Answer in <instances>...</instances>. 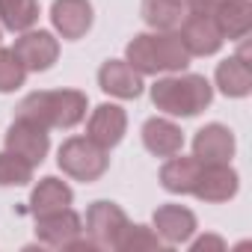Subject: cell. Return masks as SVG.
Returning <instances> with one entry per match:
<instances>
[{
    "label": "cell",
    "mask_w": 252,
    "mask_h": 252,
    "mask_svg": "<svg viewBox=\"0 0 252 252\" xmlns=\"http://www.w3.org/2000/svg\"><path fill=\"white\" fill-rule=\"evenodd\" d=\"M12 51H15V57L21 60V65L27 68V74H30V71H48V68L60 60V39H57L51 30H36V27H30V30H24V33L15 39Z\"/></svg>",
    "instance_id": "7"
},
{
    "label": "cell",
    "mask_w": 252,
    "mask_h": 252,
    "mask_svg": "<svg viewBox=\"0 0 252 252\" xmlns=\"http://www.w3.org/2000/svg\"><path fill=\"white\" fill-rule=\"evenodd\" d=\"M214 21L228 42H243L252 30V3L249 0H220L214 9Z\"/></svg>",
    "instance_id": "17"
},
{
    "label": "cell",
    "mask_w": 252,
    "mask_h": 252,
    "mask_svg": "<svg viewBox=\"0 0 252 252\" xmlns=\"http://www.w3.org/2000/svg\"><path fill=\"white\" fill-rule=\"evenodd\" d=\"M187 15L184 0H143V18L152 30H178Z\"/></svg>",
    "instance_id": "21"
},
{
    "label": "cell",
    "mask_w": 252,
    "mask_h": 252,
    "mask_svg": "<svg viewBox=\"0 0 252 252\" xmlns=\"http://www.w3.org/2000/svg\"><path fill=\"white\" fill-rule=\"evenodd\" d=\"M80 234H83V220H80L77 211H71V205L36 217V237H39L42 246L63 249L65 243H71Z\"/></svg>",
    "instance_id": "10"
},
{
    "label": "cell",
    "mask_w": 252,
    "mask_h": 252,
    "mask_svg": "<svg viewBox=\"0 0 252 252\" xmlns=\"http://www.w3.org/2000/svg\"><path fill=\"white\" fill-rule=\"evenodd\" d=\"M143 146L155 155V158H172L184 149V131L172 119L155 116L143 125Z\"/></svg>",
    "instance_id": "16"
},
{
    "label": "cell",
    "mask_w": 252,
    "mask_h": 252,
    "mask_svg": "<svg viewBox=\"0 0 252 252\" xmlns=\"http://www.w3.org/2000/svg\"><path fill=\"white\" fill-rule=\"evenodd\" d=\"M128 225V214H125L116 202H92L86 211V234L98 249H116L119 234Z\"/></svg>",
    "instance_id": "9"
},
{
    "label": "cell",
    "mask_w": 252,
    "mask_h": 252,
    "mask_svg": "<svg viewBox=\"0 0 252 252\" xmlns=\"http://www.w3.org/2000/svg\"><path fill=\"white\" fill-rule=\"evenodd\" d=\"M199 169H202V160H196L193 155L184 158L181 152L166 158V163L160 166V184L163 190L169 193H178V196H190L193 193V184L199 178Z\"/></svg>",
    "instance_id": "19"
},
{
    "label": "cell",
    "mask_w": 252,
    "mask_h": 252,
    "mask_svg": "<svg viewBox=\"0 0 252 252\" xmlns=\"http://www.w3.org/2000/svg\"><path fill=\"white\" fill-rule=\"evenodd\" d=\"M98 86L113 95V98H122V101H131V98H140L143 95V74L137 68L128 65V60H107L101 68H98Z\"/></svg>",
    "instance_id": "15"
},
{
    "label": "cell",
    "mask_w": 252,
    "mask_h": 252,
    "mask_svg": "<svg viewBox=\"0 0 252 252\" xmlns=\"http://www.w3.org/2000/svg\"><path fill=\"white\" fill-rule=\"evenodd\" d=\"M214 83L217 89L225 95V98H246L252 92V68H249V60L243 57H228L217 65L214 71Z\"/></svg>",
    "instance_id": "18"
},
{
    "label": "cell",
    "mask_w": 252,
    "mask_h": 252,
    "mask_svg": "<svg viewBox=\"0 0 252 252\" xmlns=\"http://www.w3.org/2000/svg\"><path fill=\"white\" fill-rule=\"evenodd\" d=\"M152 228L163 243L175 246V243H187L196 234L199 222H196V214L184 205H160L152 217Z\"/></svg>",
    "instance_id": "14"
},
{
    "label": "cell",
    "mask_w": 252,
    "mask_h": 252,
    "mask_svg": "<svg viewBox=\"0 0 252 252\" xmlns=\"http://www.w3.org/2000/svg\"><path fill=\"white\" fill-rule=\"evenodd\" d=\"M89 98L80 89H39L18 104V116L39 122L42 128H74L86 119Z\"/></svg>",
    "instance_id": "3"
},
{
    "label": "cell",
    "mask_w": 252,
    "mask_h": 252,
    "mask_svg": "<svg viewBox=\"0 0 252 252\" xmlns=\"http://www.w3.org/2000/svg\"><path fill=\"white\" fill-rule=\"evenodd\" d=\"M125 60L131 68H137L143 77L146 74H175L187 71L190 54L175 30H152V33H137L128 48H125Z\"/></svg>",
    "instance_id": "1"
},
{
    "label": "cell",
    "mask_w": 252,
    "mask_h": 252,
    "mask_svg": "<svg viewBox=\"0 0 252 252\" xmlns=\"http://www.w3.org/2000/svg\"><path fill=\"white\" fill-rule=\"evenodd\" d=\"M125 131H128V113L119 104H98L86 122V137L107 152L125 140Z\"/></svg>",
    "instance_id": "11"
},
{
    "label": "cell",
    "mask_w": 252,
    "mask_h": 252,
    "mask_svg": "<svg viewBox=\"0 0 252 252\" xmlns=\"http://www.w3.org/2000/svg\"><path fill=\"white\" fill-rule=\"evenodd\" d=\"M160 246H163V240L158 237L155 228H149V225H131V222L125 225V231L116 240L119 252H143V249H160Z\"/></svg>",
    "instance_id": "24"
},
{
    "label": "cell",
    "mask_w": 252,
    "mask_h": 252,
    "mask_svg": "<svg viewBox=\"0 0 252 252\" xmlns=\"http://www.w3.org/2000/svg\"><path fill=\"white\" fill-rule=\"evenodd\" d=\"M237 190H240V178L231 169V163H202L190 196H196L199 202H208V205H222V202L234 199Z\"/></svg>",
    "instance_id": "8"
},
{
    "label": "cell",
    "mask_w": 252,
    "mask_h": 252,
    "mask_svg": "<svg viewBox=\"0 0 252 252\" xmlns=\"http://www.w3.org/2000/svg\"><path fill=\"white\" fill-rule=\"evenodd\" d=\"M234 152H237L234 134H231V128H225L220 122L205 125L193 137V158L202 163H231Z\"/></svg>",
    "instance_id": "12"
},
{
    "label": "cell",
    "mask_w": 252,
    "mask_h": 252,
    "mask_svg": "<svg viewBox=\"0 0 252 252\" xmlns=\"http://www.w3.org/2000/svg\"><path fill=\"white\" fill-rule=\"evenodd\" d=\"M71 202H74L71 187H68L63 178L48 175V178H42V181L33 187V193H30V214L39 217V214H48V211H60V208H68Z\"/></svg>",
    "instance_id": "20"
},
{
    "label": "cell",
    "mask_w": 252,
    "mask_h": 252,
    "mask_svg": "<svg viewBox=\"0 0 252 252\" xmlns=\"http://www.w3.org/2000/svg\"><path fill=\"white\" fill-rule=\"evenodd\" d=\"M184 3H187V9H193V12H214L220 0H184Z\"/></svg>",
    "instance_id": "27"
},
{
    "label": "cell",
    "mask_w": 252,
    "mask_h": 252,
    "mask_svg": "<svg viewBox=\"0 0 252 252\" xmlns=\"http://www.w3.org/2000/svg\"><path fill=\"white\" fill-rule=\"evenodd\" d=\"M0 39H3V36H0Z\"/></svg>",
    "instance_id": "28"
},
{
    "label": "cell",
    "mask_w": 252,
    "mask_h": 252,
    "mask_svg": "<svg viewBox=\"0 0 252 252\" xmlns=\"http://www.w3.org/2000/svg\"><path fill=\"white\" fill-rule=\"evenodd\" d=\"M57 163L68 178L92 184L110 169V152L92 143L89 137H68L57 152Z\"/></svg>",
    "instance_id": "4"
},
{
    "label": "cell",
    "mask_w": 252,
    "mask_h": 252,
    "mask_svg": "<svg viewBox=\"0 0 252 252\" xmlns=\"http://www.w3.org/2000/svg\"><path fill=\"white\" fill-rule=\"evenodd\" d=\"M190 249H193V252H205V249H217V252H222V249H225V240L217 237V234H202L199 240L190 243Z\"/></svg>",
    "instance_id": "26"
},
{
    "label": "cell",
    "mask_w": 252,
    "mask_h": 252,
    "mask_svg": "<svg viewBox=\"0 0 252 252\" xmlns=\"http://www.w3.org/2000/svg\"><path fill=\"white\" fill-rule=\"evenodd\" d=\"M51 24H54L60 39L77 42L92 27V3H89V0H54Z\"/></svg>",
    "instance_id": "13"
},
{
    "label": "cell",
    "mask_w": 252,
    "mask_h": 252,
    "mask_svg": "<svg viewBox=\"0 0 252 252\" xmlns=\"http://www.w3.org/2000/svg\"><path fill=\"white\" fill-rule=\"evenodd\" d=\"M6 149L15 152L18 158H24L27 163L39 166L48 158V152H51V134H48V128H42L39 122L15 116V122L6 128Z\"/></svg>",
    "instance_id": "5"
},
{
    "label": "cell",
    "mask_w": 252,
    "mask_h": 252,
    "mask_svg": "<svg viewBox=\"0 0 252 252\" xmlns=\"http://www.w3.org/2000/svg\"><path fill=\"white\" fill-rule=\"evenodd\" d=\"M211 101H214V86L205 74L175 71V74L158 77L152 83V104L166 116L190 119V116H199L202 110H208Z\"/></svg>",
    "instance_id": "2"
},
{
    "label": "cell",
    "mask_w": 252,
    "mask_h": 252,
    "mask_svg": "<svg viewBox=\"0 0 252 252\" xmlns=\"http://www.w3.org/2000/svg\"><path fill=\"white\" fill-rule=\"evenodd\" d=\"M33 163L18 158L15 152L3 149L0 152V187H24L33 181Z\"/></svg>",
    "instance_id": "23"
},
{
    "label": "cell",
    "mask_w": 252,
    "mask_h": 252,
    "mask_svg": "<svg viewBox=\"0 0 252 252\" xmlns=\"http://www.w3.org/2000/svg\"><path fill=\"white\" fill-rule=\"evenodd\" d=\"M27 80V68L21 65V60L15 57L12 48H0V92H15L21 89Z\"/></svg>",
    "instance_id": "25"
},
{
    "label": "cell",
    "mask_w": 252,
    "mask_h": 252,
    "mask_svg": "<svg viewBox=\"0 0 252 252\" xmlns=\"http://www.w3.org/2000/svg\"><path fill=\"white\" fill-rule=\"evenodd\" d=\"M39 21V0H0V24L12 33H24Z\"/></svg>",
    "instance_id": "22"
},
{
    "label": "cell",
    "mask_w": 252,
    "mask_h": 252,
    "mask_svg": "<svg viewBox=\"0 0 252 252\" xmlns=\"http://www.w3.org/2000/svg\"><path fill=\"white\" fill-rule=\"evenodd\" d=\"M178 30H181L178 36H181V42H184L190 57H214L222 48V42H225L220 27H217V21H214V12H193V9H187V15H184Z\"/></svg>",
    "instance_id": "6"
}]
</instances>
